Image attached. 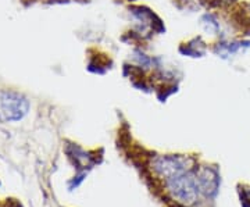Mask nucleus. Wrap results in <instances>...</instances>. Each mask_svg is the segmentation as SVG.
I'll return each mask as SVG.
<instances>
[{
  "label": "nucleus",
  "instance_id": "nucleus-1",
  "mask_svg": "<svg viewBox=\"0 0 250 207\" xmlns=\"http://www.w3.org/2000/svg\"><path fill=\"white\" fill-rule=\"evenodd\" d=\"M166 188L171 195V198L185 206L193 205L196 202L197 195L200 193L197 184V174L190 170H187L166 180Z\"/></svg>",
  "mask_w": 250,
  "mask_h": 207
},
{
  "label": "nucleus",
  "instance_id": "nucleus-2",
  "mask_svg": "<svg viewBox=\"0 0 250 207\" xmlns=\"http://www.w3.org/2000/svg\"><path fill=\"white\" fill-rule=\"evenodd\" d=\"M152 168L164 181L187 170H190L189 162L179 156H160L153 160Z\"/></svg>",
  "mask_w": 250,
  "mask_h": 207
},
{
  "label": "nucleus",
  "instance_id": "nucleus-3",
  "mask_svg": "<svg viewBox=\"0 0 250 207\" xmlns=\"http://www.w3.org/2000/svg\"><path fill=\"white\" fill-rule=\"evenodd\" d=\"M0 106L9 121H18L27 114L28 100L14 92H4L0 95Z\"/></svg>",
  "mask_w": 250,
  "mask_h": 207
},
{
  "label": "nucleus",
  "instance_id": "nucleus-4",
  "mask_svg": "<svg viewBox=\"0 0 250 207\" xmlns=\"http://www.w3.org/2000/svg\"><path fill=\"white\" fill-rule=\"evenodd\" d=\"M197 174V184H199V190L200 193H205L206 196H211L217 192L218 188V178L214 171L205 168Z\"/></svg>",
  "mask_w": 250,
  "mask_h": 207
}]
</instances>
